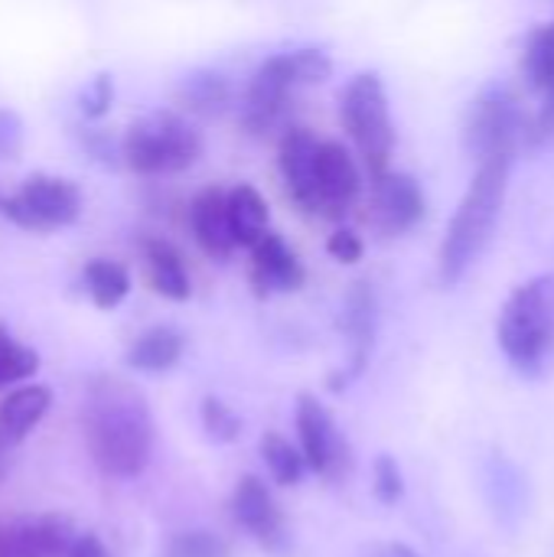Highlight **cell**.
I'll list each match as a JSON object with an SVG mask.
<instances>
[{
    "instance_id": "484cf974",
    "label": "cell",
    "mask_w": 554,
    "mask_h": 557,
    "mask_svg": "<svg viewBox=\"0 0 554 557\" xmlns=\"http://www.w3.org/2000/svg\"><path fill=\"white\" fill-rule=\"evenodd\" d=\"M39 372V352L0 323V388L26 385Z\"/></svg>"
},
{
    "instance_id": "e575fe53",
    "label": "cell",
    "mask_w": 554,
    "mask_h": 557,
    "mask_svg": "<svg viewBox=\"0 0 554 557\" xmlns=\"http://www.w3.org/2000/svg\"><path fill=\"white\" fill-rule=\"evenodd\" d=\"M379 557H421L415 548L402 545V542H392V545H382L379 548Z\"/></svg>"
},
{
    "instance_id": "5bb4252c",
    "label": "cell",
    "mask_w": 554,
    "mask_h": 557,
    "mask_svg": "<svg viewBox=\"0 0 554 557\" xmlns=\"http://www.w3.org/2000/svg\"><path fill=\"white\" fill-rule=\"evenodd\" d=\"M251 268H248V281L255 287L258 297H271V294H294L304 287L307 271L297 258V251L278 235V232H264L251 248Z\"/></svg>"
},
{
    "instance_id": "ac0fdd59",
    "label": "cell",
    "mask_w": 554,
    "mask_h": 557,
    "mask_svg": "<svg viewBox=\"0 0 554 557\" xmlns=\"http://www.w3.org/2000/svg\"><path fill=\"white\" fill-rule=\"evenodd\" d=\"M483 493L493 509V516L503 525H519L529 506V483L522 470L506 457V454H490L483 463Z\"/></svg>"
},
{
    "instance_id": "7c38bea8",
    "label": "cell",
    "mask_w": 554,
    "mask_h": 557,
    "mask_svg": "<svg viewBox=\"0 0 554 557\" xmlns=\"http://www.w3.org/2000/svg\"><path fill=\"white\" fill-rule=\"evenodd\" d=\"M522 134H526V117L509 95L496 91L473 104L467 124V147L477 153V160L490 153H516Z\"/></svg>"
},
{
    "instance_id": "7a4b0ae2",
    "label": "cell",
    "mask_w": 554,
    "mask_h": 557,
    "mask_svg": "<svg viewBox=\"0 0 554 557\" xmlns=\"http://www.w3.org/2000/svg\"><path fill=\"white\" fill-rule=\"evenodd\" d=\"M516 153H490L477 160V173L447 225L444 245H441V284L454 287L457 281H464V274L470 271V264L480 258V251L487 248L503 202H506V186H509V170H513Z\"/></svg>"
},
{
    "instance_id": "6da1fadb",
    "label": "cell",
    "mask_w": 554,
    "mask_h": 557,
    "mask_svg": "<svg viewBox=\"0 0 554 557\" xmlns=\"http://www.w3.org/2000/svg\"><path fill=\"white\" fill-rule=\"evenodd\" d=\"M82 437L101 476L137 480L150 467L157 441L147 395L121 375H95L82 401Z\"/></svg>"
},
{
    "instance_id": "cb8c5ba5",
    "label": "cell",
    "mask_w": 554,
    "mask_h": 557,
    "mask_svg": "<svg viewBox=\"0 0 554 557\" xmlns=\"http://www.w3.org/2000/svg\"><path fill=\"white\" fill-rule=\"evenodd\" d=\"M229 222H232L235 245L251 248L268 232V202H264V196L248 183H238L235 189H229Z\"/></svg>"
},
{
    "instance_id": "d4e9b609",
    "label": "cell",
    "mask_w": 554,
    "mask_h": 557,
    "mask_svg": "<svg viewBox=\"0 0 554 557\" xmlns=\"http://www.w3.org/2000/svg\"><path fill=\"white\" fill-rule=\"evenodd\" d=\"M258 450H261V460H264V467H268V473H271V480L278 486H297L307 476V470H310L304 454H300V447H294L278 431H264Z\"/></svg>"
},
{
    "instance_id": "5b68a950",
    "label": "cell",
    "mask_w": 554,
    "mask_h": 557,
    "mask_svg": "<svg viewBox=\"0 0 554 557\" xmlns=\"http://www.w3.org/2000/svg\"><path fill=\"white\" fill-rule=\"evenodd\" d=\"M330 72H333V62L320 49H297V52H281V55L264 59L258 72L251 75V85L245 95V114H242L245 127L251 134L271 131L284 114L287 98L304 85H317L330 78Z\"/></svg>"
},
{
    "instance_id": "4dcf8cb0",
    "label": "cell",
    "mask_w": 554,
    "mask_h": 557,
    "mask_svg": "<svg viewBox=\"0 0 554 557\" xmlns=\"http://www.w3.org/2000/svg\"><path fill=\"white\" fill-rule=\"evenodd\" d=\"M111 101H114V82H111V75H95V78L82 88V95H78V108H82V114H85L88 121L104 117L108 108H111Z\"/></svg>"
},
{
    "instance_id": "f546056e",
    "label": "cell",
    "mask_w": 554,
    "mask_h": 557,
    "mask_svg": "<svg viewBox=\"0 0 554 557\" xmlns=\"http://www.w3.org/2000/svg\"><path fill=\"white\" fill-rule=\"evenodd\" d=\"M183 98L196 111H219L229 98V85L219 75H199L183 88Z\"/></svg>"
},
{
    "instance_id": "7402d4cb",
    "label": "cell",
    "mask_w": 554,
    "mask_h": 557,
    "mask_svg": "<svg viewBox=\"0 0 554 557\" xmlns=\"http://www.w3.org/2000/svg\"><path fill=\"white\" fill-rule=\"evenodd\" d=\"M186 352V339L180 330L173 326H150L144 330L131 349H127V366L134 372H144V375H160V372H170Z\"/></svg>"
},
{
    "instance_id": "4316f807",
    "label": "cell",
    "mask_w": 554,
    "mask_h": 557,
    "mask_svg": "<svg viewBox=\"0 0 554 557\" xmlns=\"http://www.w3.org/2000/svg\"><path fill=\"white\" fill-rule=\"evenodd\" d=\"M160 557H232V545L209 529H183L167 539Z\"/></svg>"
},
{
    "instance_id": "8fae6325",
    "label": "cell",
    "mask_w": 554,
    "mask_h": 557,
    "mask_svg": "<svg viewBox=\"0 0 554 557\" xmlns=\"http://www.w3.org/2000/svg\"><path fill=\"white\" fill-rule=\"evenodd\" d=\"M320 144L307 127H287L278 144L281 180L304 215H320Z\"/></svg>"
},
{
    "instance_id": "836d02e7",
    "label": "cell",
    "mask_w": 554,
    "mask_h": 557,
    "mask_svg": "<svg viewBox=\"0 0 554 557\" xmlns=\"http://www.w3.org/2000/svg\"><path fill=\"white\" fill-rule=\"evenodd\" d=\"M65 557H114V552L95 532H75Z\"/></svg>"
},
{
    "instance_id": "9a60e30c",
    "label": "cell",
    "mask_w": 554,
    "mask_h": 557,
    "mask_svg": "<svg viewBox=\"0 0 554 557\" xmlns=\"http://www.w3.org/2000/svg\"><path fill=\"white\" fill-rule=\"evenodd\" d=\"M362 193V176L349 150L336 140L320 144V215L343 219Z\"/></svg>"
},
{
    "instance_id": "ffe728a7",
    "label": "cell",
    "mask_w": 554,
    "mask_h": 557,
    "mask_svg": "<svg viewBox=\"0 0 554 557\" xmlns=\"http://www.w3.org/2000/svg\"><path fill=\"white\" fill-rule=\"evenodd\" d=\"M49 408H52L49 385H39V382L16 385L0 401V444H7V447L23 444L39 428V421L49 414Z\"/></svg>"
},
{
    "instance_id": "3957f363",
    "label": "cell",
    "mask_w": 554,
    "mask_h": 557,
    "mask_svg": "<svg viewBox=\"0 0 554 557\" xmlns=\"http://www.w3.org/2000/svg\"><path fill=\"white\" fill-rule=\"evenodd\" d=\"M496 339L506 362L522 379H542L554 359V277L519 284L496 323Z\"/></svg>"
},
{
    "instance_id": "52a82bcc",
    "label": "cell",
    "mask_w": 554,
    "mask_h": 557,
    "mask_svg": "<svg viewBox=\"0 0 554 557\" xmlns=\"http://www.w3.org/2000/svg\"><path fill=\"white\" fill-rule=\"evenodd\" d=\"M82 189L75 180L59 173H29L13 193L0 196V215L23 232L49 235L78 222Z\"/></svg>"
},
{
    "instance_id": "ba28073f",
    "label": "cell",
    "mask_w": 554,
    "mask_h": 557,
    "mask_svg": "<svg viewBox=\"0 0 554 557\" xmlns=\"http://www.w3.org/2000/svg\"><path fill=\"white\" fill-rule=\"evenodd\" d=\"M294 421H297V447H300L310 473H317L330 483L346 480L353 473V447H349L346 434L336 428L330 408L317 395L300 392Z\"/></svg>"
},
{
    "instance_id": "8992f818",
    "label": "cell",
    "mask_w": 554,
    "mask_h": 557,
    "mask_svg": "<svg viewBox=\"0 0 554 557\" xmlns=\"http://www.w3.org/2000/svg\"><path fill=\"white\" fill-rule=\"evenodd\" d=\"M340 117L372 180L385 176L395 147V131L389 114V95L376 72H362L346 85L340 98Z\"/></svg>"
},
{
    "instance_id": "30bf717a",
    "label": "cell",
    "mask_w": 554,
    "mask_h": 557,
    "mask_svg": "<svg viewBox=\"0 0 554 557\" xmlns=\"http://www.w3.org/2000/svg\"><path fill=\"white\" fill-rule=\"evenodd\" d=\"M343 333H346V343H349V359L340 372L330 375L327 388L330 392H346L356 379L366 375L369 362H372V349H376V330H379V300H376V290L372 284L366 281H356L346 294V304H343V320H340Z\"/></svg>"
},
{
    "instance_id": "603a6c76",
    "label": "cell",
    "mask_w": 554,
    "mask_h": 557,
    "mask_svg": "<svg viewBox=\"0 0 554 557\" xmlns=\"http://www.w3.org/2000/svg\"><path fill=\"white\" fill-rule=\"evenodd\" d=\"M82 287L98 310H114L131 294V271L114 258H91L82 268Z\"/></svg>"
},
{
    "instance_id": "e0dca14e",
    "label": "cell",
    "mask_w": 554,
    "mask_h": 557,
    "mask_svg": "<svg viewBox=\"0 0 554 557\" xmlns=\"http://www.w3.org/2000/svg\"><path fill=\"white\" fill-rule=\"evenodd\" d=\"M189 232L196 238V245L216 258V261H229L235 255V235H232V222H229V193L222 186H206L193 196L189 202Z\"/></svg>"
},
{
    "instance_id": "44dd1931",
    "label": "cell",
    "mask_w": 554,
    "mask_h": 557,
    "mask_svg": "<svg viewBox=\"0 0 554 557\" xmlns=\"http://www.w3.org/2000/svg\"><path fill=\"white\" fill-rule=\"evenodd\" d=\"M522 72L529 78V85L535 88V95L542 98L539 108V131L542 137L554 134V23L539 26L529 42H526V55H522Z\"/></svg>"
},
{
    "instance_id": "d6a6232c",
    "label": "cell",
    "mask_w": 554,
    "mask_h": 557,
    "mask_svg": "<svg viewBox=\"0 0 554 557\" xmlns=\"http://www.w3.org/2000/svg\"><path fill=\"white\" fill-rule=\"evenodd\" d=\"M20 127H23L20 117L13 111L0 108V157H10L20 147V140H23V131Z\"/></svg>"
},
{
    "instance_id": "277c9868",
    "label": "cell",
    "mask_w": 554,
    "mask_h": 557,
    "mask_svg": "<svg viewBox=\"0 0 554 557\" xmlns=\"http://www.w3.org/2000/svg\"><path fill=\"white\" fill-rule=\"evenodd\" d=\"M202 153L199 131L173 114V111H153L127 124L121 137V157L131 173L137 176H170L189 170Z\"/></svg>"
},
{
    "instance_id": "83f0119b",
    "label": "cell",
    "mask_w": 554,
    "mask_h": 557,
    "mask_svg": "<svg viewBox=\"0 0 554 557\" xmlns=\"http://www.w3.org/2000/svg\"><path fill=\"white\" fill-rule=\"evenodd\" d=\"M199 421L209 441L216 444H235L242 437V418L232 411V405H225L216 395H206L199 405Z\"/></svg>"
},
{
    "instance_id": "9c48e42d",
    "label": "cell",
    "mask_w": 554,
    "mask_h": 557,
    "mask_svg": "<svg viewBox=\"0 0 554 557\" xmlns=\"http://www.w3.org/2000/svg\"><path fill=\"white\" fill-rule=\"evenodd\" d=\"M229 509H232L235 522L251 535V542L261 545L268 555H287L291 552V529H287L284 509L278 506L271 486L261 476L245 473L232 490Z\"/></svg>"
},
{
    "instance_id": "d6986e66",
    "label": "cell",
    "mask_w": 554,
    "mask_h": 557,
    "mask_svg": "<svg viewBox=\"0 0 554 557\" xmlns=\"http://www.w3.org/2000/svg\"><path fill=\"white\" fill-rule=\"evenodd\" d=\"M140 258H144V271H147V284L153 294H160L163 300L183 304L193 294V281L186 271L183 255L176 251V245H170L160 235H147L140 242Z\"/></svg>"
},
{
    "instance_id": "1f68e13d",
    "label": "cell",
    "mask_w": 554,
    "mask_h": 557,
    "mask_svg": "<svg viewBox=\"0 0 554 557\" xmlns=\"http://www.w3.org/2000/svg\"><path fill=\"white\" fill-rule=\"evenodd\" d=\"M327 251H330V258L340 261V264H356V261H362V251H366V248H362V238H359L353 228H340V232L330 235Z\"/></svg>"
},
{
    "instance_id": "f1b7e54d",
    "label": "cell",
    "mask_w": 554,
    "mask_h": 557,
    "mask_svg": "<svg viewBox=\"0 0 554 557\" xmlns=\"http://www.w3.org/2000/svg\"><path fill=\"white\" fill-rule=\"evenodd\" d=\"M372 493L382 506H398L405 499V473L392 454H379L372 463Z\"/></svg>"
},
{
    "instance_id": "2e32d148",
    "label": "cell",
    "mask_w": 554,
    "mask_h": 557,
    "mask_svg": "<svg viewBox=\"0 0 554 557\" xmlns=\"http://www.w3.org/2000/svg\"><path fill=\"white\" fill-rule=\"evenodd\" d=\"M424 219L421 183L408 173H385L376 180V225L382 235H405Z\"/></svg>"
},
{
    "instance_id": "4fadbf2b",
    "label": "cell",
    "mask_w": 554,
    "mask_h": 557,
    "mask_svg": "<svg viewBox=\"0 0 554 557\" xmlns=\"http://www.w3.org/2000/svg\"><path fill=\"white\" fill-rule=\"evenodd\" d=\"M75 525L65 516H26L0 525V557H65Z\"/></svg>"
}]
</instances>
